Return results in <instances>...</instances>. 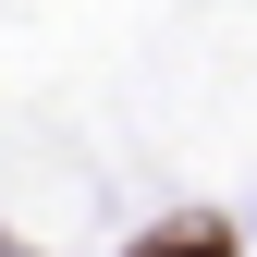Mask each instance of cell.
<instances>
[{"label": "cell", "mask_w": 257, "mask_h": 257, "mask_svg": "<svg viewBox=\"0 0 257 257\" xmlns=\"http://www.w3.org/2000/svg\"><path fill=\"white\" fill-rule=\"evenodd\" d=\"M122 257H245V245H233V220H220V208H184V220H159V233H135Z\"/></svg>", "instance_id": "1"}]
</instances>
